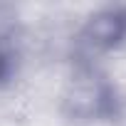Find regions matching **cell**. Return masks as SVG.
<instances>
[{"label":"cell","instance_id":"2","mask_svg":"<svg viewBox=\"0 0 126 126\" xmlns=\"http://www.w3.org/2000/svg\"><path fill=\"white\" fill-rule=\"evenodd\" d=\"M67 101L72 104V114L84 119H101L114 111V92L99 77H87L74 84Z\"/></svg>","mask_w":126,"mask_h":126},{"label":"cell","instance_id":"3","mask_svg":"<svg viewBox=\"0 0 126 126\" xmlns=\"http://www.w3.org/2000/svg\"><path fill=\"white\" fill-rule=\"evenodd\" d=\"M20 64V52L15 45V37L8 32H0V87L8 84Z\"/></svg>","mask_w":126,"mask_h":126},{"label":"cell","instance_id":"1","mask_svg":"<svg viewBox=\"0 0 126 126\" xmlns=\"http://www.w3.org/2000/svg\"><path fill=\"white\" fill-rule=\"evenodd\" d=\"M126 42V5H106L92 13L79 27L77 45L84 54H104Z\"/></svg>","mask_w":126,"mask_h":126}]
</instances>
